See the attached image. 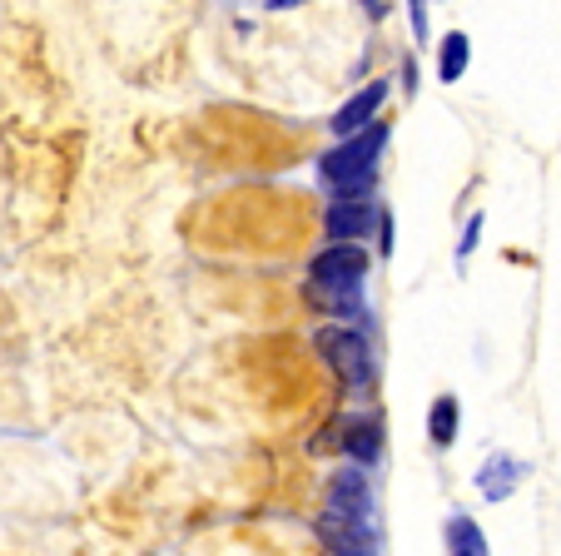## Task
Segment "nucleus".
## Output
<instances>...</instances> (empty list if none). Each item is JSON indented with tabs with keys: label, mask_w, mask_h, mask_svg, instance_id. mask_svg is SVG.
<instances>
[{
	"label": "nucleus",
	"mask_w": 561,
	"mask_h": 556,
	"mask_svg": "<svg viewBox=\"0 0 561 556\" xmlns=\"http://www.w3.org/2000/svg\"><path fill=\"white\" fill-rule=\"evenodd\" d=\"M382 145H388V125H368L363 135L343 139V145H333L329 155L318 159V174L339 194V204H353L373 190V164H378Z\"/></svg>",
	"instance_id": "1"
},
{
	"label": "nucleus",
	"mask_w": 561,
	"mask_h": 556,
	"mask_svg": "<svg viewBox=\"0 0 561 556\" xmlns=\"http://www.w3.org/2000/svg\"><path fill=\"white\" fill-rule=\"evenodd\" d=\"M363 273H368V249H358V243H333V249H323L308 263V294H313V304L333 308V314H348V308L358 304Z\"/></svg>",
	"instance_id": "2"
},
{
	"label": "nucleus",
	"mask_w": 561,
	"mask_h": 556,
	"mask_svg": "<svg viewBox=\"0 0 561 556\" xmlns=\"http://www.w3.org/2000/svg\"><path fill=\"white\" fill-rule=\"evenodd\" d=\"M318 353L329 358V367L348 383V388H368V383L378 378L368 338L353 333V328H323V333H318Z\"/></svg>",
	"instance_id": "3"
},
{
	"label": "nucleus",
	"mask_w": 561,
	"mask_h": 556,
	"mask_svg": "<svg viewBox=\"0 0 561 556\" xmlns=\"http://www.w3.org/2000/svg\"><path fill=\"white\" fill-rule=\"evenodd\" d=\"M329 517H343V522H363L373 526V492H368V473L363 467H339L329 477Z\"/></svg>",
	"instance_id": "4"
},
{
	"label": "nucleus",
	"mask_w": 561,
	"mask_h": 556,
	"mask_svg": "<svg viewBox=\"0 0 561 556\" xmlns=\"http://www.w3.org/2000/svg\"><path fill=\"white\" fill-rule=\"evenodd\" d=\"M382 100H388V80H373L368 90H358V95L348 100V105L333 115V135H343V139H353V135H363L368 125H378V110H382Z\"/></svg>",
	"instance_id": "5"
},
{
	"label": "nucleus",
	"mask_w": 561,
	"mask_h": 556,
	"mask_svg": "<svg viewBox=\"0 0 561 556\" xmlns=\"http://www.w3.org/2000/svg\"><path fill=\"white\" fill-rule=\"evenodd\" d=\"M527 477V467H522L517 457H507V452H492L482 467H477V492L488 497V502H507L512 487Z\"/></svg>",
	"instance_id": "6"
},
{
	"label": "nucleus",
	"mask_w": 561,
	"mask_h": 556,
	"mask_svg": "<svg viewBox=\"0 0 561 556\" xmlns=\"http://www.w3.org/2000/svg\"><path fill=\"white\" fill-rule=\"evenodd\" d=\"M373 204L368 200H353V204H333L329 209V239L333 243H353V239H368V229H373Z\"/></svg>",
	"instance_id": "7"
},
{
	"label": "nucleus",
	"mask_w": 561,
	"mask_h": 556,
	"mask_svg": "<svg viewBox=\"0 0 561 556\" xmlns=\"http://www.w3.org/2000/svg\"><path fill=\"white\" fill-rule=\"evenodd\" d=\"M318 442H339V447H343V452H353L358 462H378V442H382V438H378V422L353 418L343 432H323Z\"/></svg>",
	"instance_id": "8"
},
{
	"label": "nucleus",
	"mask_w": 561,
	"mask_h": 556,
	"mask_svg": "<svg viewBox=\"0 0 561 556\" xmlns=\"http://www.w3.org/2000/svg\"><path fill=\"white\" fill-rule=\"evenodd\" d=\"M447 556H492V546H488V536H482V526H477L467 512H453V517H447Z\"/></svg>",
	"instance_id": "9"
},
{
	"label": "nucleus",
	"mask_w": 561,
	"mask_h": 556,
	"mask_svg": "<svg viewBox=\"0 0 561 556\" xmlns=\"http://www.w3.org/2000/svg\"><path fill=\"white\" fill-rule=\"evenodd\" d=\"M437 75H443V84L462 80L467 75V35L462 31H447L443 35V50H437Z\"/></svg>",
	"instance_id": "10"
},
{
	"label": "nucleus",
	"mask_w": 561,
	"mask_h": 556,
	"mask_svg": "<svg viewBox=\"0 0 561 556\" xmlns=\"http://www.w3.org/2000/svg\"><path fill=\"white\" fill-rule=\"evenodd\" d=\"M427 438H433L437 447H453V438H457V398L453 393H443V398L433 402V412H427Z\"/></svg>",
	"instance_id": "11"
},
{
	"label": "nucleus",
	"mask_w": 561,
	"mask_h": 556,
	"mask_svg": "<svg viewBox=\"0 0 561 556\" xmlns=\"http://www.w3.org/2000/svg\"><path fill=\"white\" fill-rule=\"evenodd\" d=\"M477 234H482V214H477V219L467 224V234H462V249H457V253H462V259H467V253L477 249Z\"/></svg>",
	"instance_id": "12"
}]
</instances>
